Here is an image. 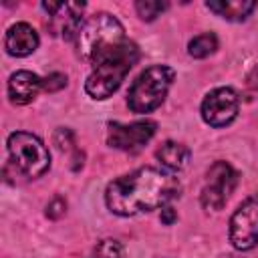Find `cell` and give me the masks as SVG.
Here are the masks:
<instances>
[{
    "label": "cell",
    "mask_w": 258,
    "mask_h": 258,
    "mask_svg": "<svg viewBox=\"0 0 258 258\" xmlns=\"http://www.w3.org/2000/svg\"><path fill=\"white\" fill-rule=\"evenodd\" d=\"M177 177L159 167H139L113 179L105 191L107 208L117 216H137L167 206L179 198Z\"/></svg>",
    "instance_id": "obj_1"
},
{
    "label": "cell",
    "mask_w": 258,
    "mask_h": 258,
    "mask_svg": "<svg viewBox=\"0 0 258 258\" xmlns=\"http://www.w3.org/2000/svg\"><path fill=\"white\" fill-rule=\"evenodd\" d=\"M137 60H139V48L129 38L101 52L93 60V71L87 77V83H85L87 95L97 101L109 99L121 87L127 73L133 69Z\"/></svg>",
    "instance_id": "obj_2"
},
{
    "label": "cell",
    "mask_w": 258,
    "mask_h": 258,
    "mask_svg": "<svg viewBox=\"0 0 258 258\" xmlns=\"http://www.w3.org/2000/svg\"><path fill=\"white\" fill-rule=\"evenodd\" d=\"M125 38H127L125 30H123L121 22L115 16H111L107 12H97V14L89 16L83 22V26H81V30L75 38L77 54L83 60L93 64V60L101 52H105L111 46L123 42Z\"/></svg>",
    "instance_id": "obj_3"
},
{
    "label": "cell",
    "mask_w": 258,
    "mask_h": 258,
    "mask_svg": "<svg viewBox=\"0 0 258 258\" xmlns=\"http://www.w3.org/2000/svg\"><path fill=\"white\" fill-rule=\"evenodd\" d=\"M173 79H175V73H173L171 67H165V64L147 67L133 81V85L127 93L129 109L137 115L151 113L153 109H157L165 101Z\"/></svg>",
    "instance_id": "obj_4"
},
{
    "label": "cell",
    "mask_w": 258,
    "mask_h": 258,
    "mask_svg": "<svg viewBox=\"0 0 258 258\" xmlns=\"http://www.w3.org/2000/svg\"><path fill=\"white\" fill-rule=\"evenodd\" d=\"M8 153L14 169L24 177H40L50 167L46 145L32 133L16 131L8 137Z\"/></svg>",
    "instance_id": "obj_5"
},
{
    "label": "cell",
    "mask_w": 258,
    "mask_h": 258,
    "mask_svg": "<svg viewBox=\"0 0 258 258\" xmlns=\"http://www.w3.org/2000/svg\"><path fill=\"white\" fill-rule=\"evenodd\" d=\"M238 173L228 161H216L206 173V185L202 187V208L208 212H218L226 206L228 198L236 189Z\"/></svg>",
    "instance_id": "obj_6"
},
{
    "label": "cell",
    "mask_w": 258,
    "mask_h": 258,
    "mask_svg": "<svg viewBox=\"0 0 258 258\" xmlns=\"http://www.w3.org/2000/svg\"><path fill=\"white\" fill-rule=\"evenodd\" d=\"M230 242L236 250H252L258 244V194L246 198L230 218Z\"/></svg>",
    "instance_id": "obj_7"
},
{
    "label": "cell",
    "mask_w": 258,
    "mask_h": 258,
    "mask_svg": "<svg viewBox=\"0 0 258 258\" xmlns=\"http://www.w3.org/2000/svg\"><path fill=\"white\" fill-rule=\"evenodd\" d=\"M157 123L151 119L135 121L129 125L123 123H109L107 125V143L121 151H139L153 135Z\"/></svg>",
    "instance_id": "obj_8"
},
{
    "label": "cell",
    "mask_w": 258,
    "mask_h": 258,
    "mask_svg": "<svg viewBox=\"0 0 258 258\" xmlns=\"http://www.w3.org/2000/svg\"><path fill=\"white\" fill-rule=\"evenodd\" d=\"M238 95L230 87L210 91L202 103V117L210 127H226L238 115Z\"/></svg>",
    "instance_id": "obj_9"
},
{
    "label": "cell",
    "mask_w": 258,
    "mask_h": 258,
    "mask_svg": "<svg viewBox=\"0 0 258 258\" xmlns=\"http://www.w3.org/2000/svg\"><path fill=\"white\" fill-rule=\"evenodd\" d=\"M38 32L28 22H16L6 30L4 48L12 56H28L38 48Z\"/></svg>",
    "instance_id": "obj_10"
},
{
    "label": "cell",
    "mask_w": 258,
    "mask_h": 258,
    "mask_svg": "<svg viewBox=\"0 0 258 258\" xmlns=\"http://www.w3.org/2000/svg\"><path fill=\"white\" fill-rule=\"evenodd\" d=\"M42 89V79L30 71H16L8 81V97L14 105H26L34 101Z\"/></svg>",
    "instance_id": "obj_11"
},
{
    "label": "cell",
    "mask_w": 258,
    "mask_h": 258,
    "mask_svg": "<svg viewBox=\"0 0 258 258\" xmlns=\"http://www.w3.org/2000/svg\"><path fill=\"white\" fill-rule=\"evenodd\" d=\"M206 6L226 20L242 22L256 8V2L254 0H208Z\"/></svg>",
    "instance_id": "obj_12"
},
{
    "label": "cell",
    "mask_w": 258,
    "mask_h": 258,
    "mask_svg": "<svg viewBox=\"0 0 258 258\" xmlns=\"http://www.w3.org/2000/svg\"><path fill=\"white\" fill-rule=\"evenodd\" d=\"M159 163L167 169V171H181L191 157V151L187 145L177 143V141H165L157 151H155Z\"/></svg>",
    "instance_id": "obj_13"
},
{
    "label": "cell",
    "mask_w": 258,
    "mask_h": 258,
    "mask_svg": "<svg viewBox=\"0 0 258 258\" xmlns=\"http://www.w3.org/2000/svg\"><path fill=\"white\" fill-rule=\"evenodd\" d=\"M218 48V36L214 32H204V34H198L189 40L187 44V52L189 56L194 58H206L210 56L212 52H216Z\"/></svg>",
    "instance_id": "obj_14"
},
{
    "label": "cell",
    "mask_w": 258,
    "mask_h": 258,
    "mask_svg": "<svg viewBox=\"0 0 258 258\" xmlns=\"http://www.w3.org/2000/svg\"><path fill=\"white\" fill-rule=\"evenodd\" d=\"M167 2H159V0H139L135 2V10L139 14L141 20H155L163 10H167Z\"/></svg>",
    "instance_id": "obj_15"
},
{
    "label": "cell",
    "mask_w": 258,
    "mask_h": 258,
    "mask_svg": "<svg viewBox=\"0 0 258 258\" xmlns=\"http://www.w3.org/2000/svg\"><path fill=\"white\" fill-rule=\"evenodd\" d=\"M95 258H121L123 256V248L117 240H103L95 246L93 250Z\"/></svg>",
    "instance_id": "obj_16"
},
{
    "label": "cell",
    "mask_w": 258,
    "mask_h": 258,
    "mask_svg": "<svg viewBox=\"0 0 258 258\" xmlns=\"http://www.w3.org/2000/svg\"><path fill=\"white\" fill-rule=\"evenodd\" d=\"M52 141H54V145H56L60 151L73 149V145H75V133H73L71 129H67V127H60V129L54 131Z\"/></svg>",
    "instance_id": "obj_17"
},
{
    "label": "cell",
    "mask_w": 258,
    "mask_h": 258,
    "mask_svg": "<svg viewBox=\"0 0 258 258\" xmlns=\"http://www.w3.org/2000/svg\"><path fill=\"white\" fill-rule=\"evenodd\" d=\"M62 87H67V75H62V73H50L46 79H42V89L48 93L60 91Z\"/></svg>",
    "instance_id": "obj_18"
},
{
    "label": "cell",
    "mask_w": 258,
    "mask_h": 258,
    "mask_svg": "<svg viewBox=\"0 0 258 258\" xmlns=\"http://www.w3.org/2000/svg\"><path fill=\"white\" fill-rule=\"evenodd\" d=\"M64 212H67V200L62 196L52 198L46 206V218H50V220H58Z\"/></svg>",
    "instance_id": "obj_19"
},
{
    "label": "cell",
    "mask_w": 258,
    "mask_h": 258,
    "mask_svg": "<svg viewBox=\"0 0 258 258\" xmlns=\"http://www.w3.org/2000/svg\"><path fill=\"white\" fill-rule=\"evenodd\" d=\"M246 89L250 97H258V64L248 73L246 77Z\"/></svg>",
    "instance_id": "obj_20"
},
{
    "label": "cell",
    "mask_w": 258,
    "mask_h": 258,
    "mask_svg": "<svg viewBox=\"0 0 258 258\" xmlns=\"http://www.w3.org/2000/svg\"><path fill=\"white\" fill-rule=\"evenodd\" d=\"M175 220H177V214H175V210H173L171 206H163V208H161V222L169 226V224H173Z\"/></svg>",
    "instance_id": "obj_21"
},
{
    "label": "cell",
    "mask_w": 258,
    "mask_h": 258,
    "mask_svg": "<svg viewBox=\"0 0 258 258\" xmlns=\"http://www.w3.org/2000/svg\"><path fill=\"white\" fill-rule=\"evenodd\" d=\"M89 258H95V256H93V254H91V256H89Z\"/></svg>",
    "instance_id": "obj_22"
}]
</instances>
